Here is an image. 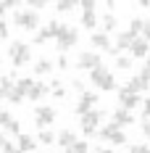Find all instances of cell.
Wrapping results in <instances>:
<instances>
[{
	"label": "cell",
	"instance_id": "cell-1",
	"mask_svg": "<svg viewBox=\"0 0 150 153\" xmlns=\"http://www.w3.org/2000/svg\"><path fill=\"white\" fill-rule=\"evenodd\" d=\"M55 40H58V50H61V53H66L69 48H74L76 42H79V32H76L74 27H69V24H61Z\"/></svg>",
	"mask_w": 150,
	"mask_h": 153
},
{
	"label": "cell",
	"instance_id": "cell-2",
	"mask_svg": "<svg viewBox=\"0 0 150 153\" xmlns=\"http://www.w3.org/2000/svg\"><path fill=\"white\" fill-rule=\"evenodd\" d=\"M8 56H11L13 66L18 69V66H24V63L29 61V45H27V42H21V40H16V42L8 45Z\"/></svg>",
	"mask_w": 150,
	"mask_h": 153
},
{
	"label": "cell",
	"instance_id": "cell-3",
	"mask_svg": "<svg viewBox=\"0 0 150 153\" xmlns=\"http://www.w3.org/2000/svg\"><path fill=\"white\" fill-rule=\"evenodd\" d=\"M13 24L21 27V29H27V32H34L40 27V16L34 13V11H18V13L13 16Z\"/></svg>",
	"mask_w": 150,
	"mask_h": 153
},
{
	"label": "cell",
	"instance_id": "cell-4",
	"mask_svg": "<svg viewBox=\"0 0 150 153\" xmlns=\"http://www.w3.org/2000/svg\"><path fill=\"white\" fill-rule=\"evenodd\" d=\"M103 116H105V111H98V108H92L90 114H84V116H82V132H84V135H92L95 127L103 122Z\"/></svg>",
	"mask_w": 150,
	"mask_h": 153
},
{
	"label": "cell",
	"instance_id": "cell-5",
	"mask_svg": "<svg viewBox=\"0 0 150 153\" xmlns=\"http://www.w3.org/2000/svg\"><path fill=\"white\" fill-rule=\"evenodd\" d=\"M34 122H37L40 129H47V124L55 122V111H53L50 106H37L34 108Z\"/></svg>",
	"mask_w": 150,
	"mask_h": 153
},
{
	"label": "cell",
	"instance_id": "cell-6",
	"mask_svg": "<svg viewBox=\"0 0 150 153\" xmlns=\"http://www.w3.org/2000/svg\"><path fill=\"white\" fill-rule=\"evenodd\" d=\"M58 29H61V21H58V19H53V21L47 24L45 29H40V32H37L34 42H37V45H45L47 40H55V34H58Z\"/></svg>",
	"mask_w": 150,
	"mask_h": 153
},
{
	"label": "cell",
	"instance_id": "cell-7",
	"mask_svg": "<svg viewBox=\"0 0 150 153\" xmlns=\"http://www.w3.org/2000/svg\"><path fill=\"white\" fill-rule=\"evenodd\" d=\"M140 103H142V100H140L137 92H126L124 87L119 90V106L124 108V111H132V114H134V108L140 106Z\"/></svg>",
	"mask_w": 150,
	"mask_h": 153
},
{
	"label": "cell",
	"instance_id": "cell-8",
	"mask_svg": "<svg viewBox=\"0 0 150 153\" xmlns=\"http://www.w3.org/2000/svg\"><path fill=\"white\" fill-rule=\"evenodd\" d=\"M100 63H103V61H100V56H98V53H90V50H84V53L76 58V66H79L82 71H92V69L100 66Z\"/></svg>",
	"mask_w": 150,
	"mask_h": 153
},
{
	"label": "cell",
	"instance_id": "cell-9",
	"mask_svg": "<svg viewBox=\"0 0 150 153\" xmlns=\"http://www.w3.org/2000/svg\"><path fill=\"white\" fill-rule=\"evenodd\" d=\"M95 103H98V95H95V92H82V95H79V103H76V114H79V116L90 114L92 108H95Z\"/></svg>",
	"mask_w": 150,
	"mask_h": 153
},
{
	"label": "cell",
	"instance_id": "cell-10",
	"mask_svg": "<svg viewBox=\"0 0 150 153\" xmlns=\"http://www.w3.org/2000/svg\"><path fill=\"white\" fill-rule=\"evenodd\" d=\"M111 122L124 127V124H134V114L132 111H124V108H116L113 114H111Z\"/></svg>",
	"mask_w": 150,
	"mask_h": 153
},
{
	"label": "cell",
	"instance_id": "cell-11",
	"mask_svg": "<svg viewBox=\"0 0 150 153\" xmlns=\"http://www.w3.org/2000/svg\"><path fill=\"white\" fill-rule=\"evenodd\" d=\"M42 95H47V85H45V82H32V87L27 90V95H24V98H29L32 103H37Z\"/></svg>",
	"mask_w": 150,
	"mask_h": 153
},
{
	"label": "cell",
	"instance_id": "cell-12",
	"mask_svg": "<svg viewBox=\"0 0 150 153\" xmlns=\"http://www.w3.org/2000/svg\"><path fill=\"white\" fill-rule=\"evenodd\" d=\"M148 50H150V45L145 42V40H140V37H137L134 42L129 45V53H132L129 58H145V56H148Z\"/></svg>",
	"mask_w": 150,
	"mask_h": 153
},
{
	"label": "cell",
	"instance_id": "cell-13",
	"mask_svg": "<svg viewBox=\"0 0 150 153\" xmlns=\"http://www.w3.org/2000/svg\"><path fill=\"white\" fill-rule=\"evenodd\" d=\"M92 48H98V50H111V40H108V34L105 32H95L90 37Z\"/></svg>",
	"mask_w": 150,
	"mask_h": 153
},
{
	"label": "cell",
	"instance_id": "cell-14",
	"mask_svg": "<svg viewBox=\"0 0 150 153\" xmlns=\"http://www.w3.org/2000/svg\"><path fill=\"white\" fill-rule=\"evenodd\" d=\"M55 143H58L61 148H69V145H74V143H76V135L71 132V129H61L58 135H55Z\"/></svg>",
	"mask_w": 150,
	"mask_h": 153
},
{
	"label": "cell",
	"instance_id": "cell-15",
	"mask_svg": "<svg viewBox=\"0 0 150 153\" xmlns=\"http://www.w3.org/2000/svg\"><path fill=\"white\" fill-rule=\"evenodd\" d=\"M18 153H32L34 148H37V140L34 137H29V135H18Z\"/></svg>",
	"mask_w": 150,
	"mask_h": 153
},
{
	"label": "cell",
	"instance_id": "cell-16",
	"mask_svg": "<svg viewBox=\"0 0 150 153\" xmlns=\"http://www.w3.org/2000/svg\"><path fill=\"white\" fill-rule=\"evenodd\" d=\"M148 87H150V85H145V82H142L140 76H132V79H129V82L124 85V90H126V92H137V95H140V92H145Z\"/></svg>",
	"mask_w": 150,
	"mask_h": 153
},
{
	"label": "cell",
	"instance_id": "cell-17",
	"mask_svg": "<svg viewBox=\"0 0 150 153\" xmlns=\"http://www.w3.org/2000/svg\"><path fill=\"white\" fill-rule=\"evenodd\" d=\"M108 74H111V71H108V66H103V63H100V66H95V69L90 71V82L100 87V82H103V79H105Z\"/></svg>",
	"mask_w": 150,
	"mask_h": 153
},
{
	"label": "cell",
	"instance_id": "cell-18",
	"mask_svg": "<svg viewBox=\"0 0 150 153\" xmlns=\"http://www.w3.org/2000/svg\"><path fill=\"white\" fill-rule=\"evenodd\" d=\"M134 40H137V37H132L129 32H121L119 37H116V45H113V48H116L119 53H121V50H129V45H132Z\"/></svg>",
	"mask_w": 150,
	"mask_h": 153
},
{
	"label": "cell",
	"instance_id": "cell-19",
	"mask_svg": "<svg viewBox=\"0 0 150 153\" xmlns=\"http://www.w3.org/2000/svg\"><path fill=\"white\" fill-rule=\"evenodd\" d=\"M50 69H53V61H50V58H40V61L34 63V74H37V76L50 74Z\"/></svg>",
	"mask_w": 150,
	"mask_h": 153
},
{
	"label": "cell",
	"instance_id": "cell-20",
	"mask_svg": "<svg viewBox=\"0 0 150 153\" xmlns=\"http://www.w3.org/2000/svg\"><path fill=\"white\" fill-rule=\"evenodd\" d=\"M95 24H98L95 11H84V13H82V27H84V29H95Z\"/></svg>",
	"mask_w": 150,
	"mask_h": 153
},
{
	"label": "cell",
	"instance_id": "cell-21",
	"mask_svg": "<svg viewBox=\"0 0 150 153\" xmlns=\"http://www.w3.org/2000/svg\"><path fill=\"white\" fill-rule=\"evenodd\" d=\"M32 82H34V79H29V76H21V79H16V82H13V90H18L21 95H27V90L32 87Z\"/></svg>",
	"mask_w": 150,
	"mask_h": 153
},
{
	"label": "cell",
	"instance_id": "cell-22",
	"mask_svg": "<svg viewBox=\"0 0 150 153\" xmlns=\"http://www.w3.org/2000/svg\"><path fill=\"white\" fill-rule=\"evenodd\" d=\"M105 143H111V145H126V135H124L121 129H116V132H111V135H108Z\"/></svg>",
	"mask_w": 150,
	"mask_h": 153
},
{
	"label": "cell",
	"instance_id": "cell-23",
	"mask_svg": "<svg viewBox=\"0 0 150 153\" xmlns=\"http://www.w3.org/2000/svg\"><path fill=\"white\" fill-rule=\"evenodd\" d=\"M11 90H13V79H11V76H0V100H3Z\"/></svg>",
	"mask_w": 150,
	"mask_h": 153
},
{
	"label": "cell",
	"instance_id": "cell-24",
	"mask_svg": "<svg viewBox=\"0 0 150 153\" xmlns=\"http://www.w3.org/2000/svg\"><path fill=\"white\" fill-rule=\"evenodd\" d=\"M66 153H90V145H87L84 140H76L74 145H69V148H66Z\"/></svg>",
	"mask_w": 150,
	"mask_h": 153
},
{
	"label": "cell",
	"instance_id": "cell-25",
	"mask_svg": "<svg viewBox=\"0 0 150 153\" xmlns=\"http://www.w3.org/2000/svg\"><path fill=\"white\" fill-rule=\"evenodd\" d=\"M129 34L132 37H140V32H142V19H129Z\"/></svg>",
	"mask_w": 150,
	"mask_h": 153
},
{
	"label": "cell",
	"instance_id": "cell-26",
	"mask_svg": "<svg viewBox=\"0 0 150 153\" xmlns=\"http://www.w3.org/2000/svg\"><path fill=\"white\" fill-rule=\"evenodd\" d=\"M116 129H121V127H119V124H113V122H111V124H105L103 129L98 132V137H100V140L105 143V140H108V135H111V132H116Z\"/></svg>",
	"mask_w": 150,
	"mask_h": 153
},
{
	"label": "cell",
	"instance_id": "cell-27",
	"mask_svg": "<svg viewBox=\"0 0 150 153\" xmlns=\"http://www.w3.org/2000/svg\"><path fill=\"white\" fill-rule=\"evenodd\" d=\"M116 69L129 71V69H132V58H129V56H119V58H116Z\"/></svg>",
	"mask_w": 150,
	"mask_h": 153
},
{
	"label": "cell",
	"instance_id": "cell-28",
	"mask_svg": "<svg viewBox=\"0 0 150 153\" xmlns=\"http://www.w3.org/2000/svg\"><path fill=\"white\" fill-rule=\"evenodd\" d=\"M40 143H42V145H53V143H55V135H53V132H50V129H42V132H40Z\"/></svg>",
	"mask_w": 150,
	"mask_h": 153
},
{
	"label": "cell",
	"instance_id": "cell-29",
	"mask_svg": "<svg viewBox=\"0 0 150 153\" xmlns=\"http://www.w3.org/2000/svg\"><path fill=\"white\" fill-rule=\"evenodd\" d=\"M100 90H105V92H111V90H116V79H113V74H108L100 82Z\"/></svg>",
	"mask_w": 150,
	"mask_h": 153
},
{
	"label": "cell",
	"instance_id": "cell-30",
	"mask_svg": "<svg viewBox=\"0 0 150 153\" xmlns=\"http://www.w3.org/2000/svg\"><path fill=\"white\" fill-rule=\"evenodd\" d=\"M103 27H105V32H113V29H116V16H113V13H105L103 16Z\"/></svg>",
	"mask_w": 150,
	"mask_h": 153
},
{
	"label": "cell",
	"instance_id": "cell-31",
	"mask_svg": "<svg viewBox=\"0 0 150 153\" xmlns=\"http://www.w3.org/2000/svg\"><path fill=\"white\" fill-rule=\"evenodd\" d=\"M140 40H150V19H142V32H140Z\"/></svg>",
	"mask_w": 150,
	"mask_h": 153
},
{
	"label": "cell",
	"instance_id": "cell-32",
	"mask_svg": "<svg viewBox=\"0 0 150 153\" xmlns=\"http://www.w3.org/2000/svg\"><path fill=\"white\" fill-rule=\"evenodd\" d=\"M55 8H58L61 13H66V11L74 8V0H61V3H55Z\"/></svg>",
	"mask_w": 150,
	"mask_h": 153
},
{
	"label": "cell",
	"instance_id": "cell-33",
	"mask_svg": "<svg viewBox=\"0 0 150 153\" xmlns=\"http://www.w3.org/2000/svg\"><path fill=\"white\" fill-rule=\"evenodd\" d=\"M5 98H8L11 103H24V95H21V92H18V90H11V92H8V95H5Z\"/></svg>",
	"mask_w": 150,
	"mask_h": 153
},
{
	"label": "cell",
	"instance_id": "cell-34",
	"mask_svg": "<svg viewBox=\"0 0 150 153\" xmlns=\"http://www.w3.org/2000/svg\"><path fill=\"white\" fill-rule=\"evenodd\" d=\"M71 87H74L79 95H82V92H87V85H84V79H74V82H71Z\"/></svg>",
	"mask_w": 150,
	"mask_h": 153
},
{
	"label": "cell",
	"instance_id": "cell-35",
	"mask_svg": "<svg viewBox=\"0 0 150 153\" xmlns=\"http://www.w3.org/2000/svg\"><path fill=\"white\" fill-rule=\"evenodd\" d=\"M129 153H150V145H129Z\"/></svg>",
	"mask_w": 150,
	"mask_h": 153
},
{
	"label": "cell",
	"instance_id": "cell-36",
	"mask_svg": "<svg viewBox=\"0 0 150 153\" xmlns=\"http://www.w3.org/2000/svg\"><path fill=\"white\" fill-rule=\"evenodd\" d=\"M5 129H8V132H13V135H18V132H21V127H18V122H16V119H11Z\"/></svg>",
	"mask_w": 150,
	"mask_h": 153
},
{
	"label": "cell",
	"instance_id": "cell-37",
	"mask_svg": "<svg viewBox=\"0 0 150 153\" xmlns=\"http://www.w3.org/2000/svg\"><path fill=\"white\" fill-rule=\"evenodd\" d=\"M29 8L34 11V13H37L40 8H45V0H29Z\"/></svg>",
	"mask_w": 150,
	"mask_h": 153
},
{
	"label": "cell",
	"instance_id": "cell-38",
	"mask_svg": "<svg viewBox=\"0 0 150 153\" xmlns=\"http://www.w3.org/2000/svg\"><path fill=\"white\" fill-rule=\"evenodd\" d=\"M13 116L8 114V111H0V127H8V122H11Z\"/></svg>",
	"mask_w": 150,
	"mask_h": 153
},
{
	"label": "cell",
	"instance_id": "cell-39",
	"mask_svg": "<svg viewBox=\"0 0 150 153\" xmlns=\"http://www.w3.org/2000/svg\"><path fill=\"white\" fill-rule=\"evenodd\" d=\"M16 5H18L16 0H5V3H0V13H5L8 8H16Z\"/></svg>",
	"mask_w": 150,
	"mask_h": 153
},
{
	"label": "cell",
	"instance_id": "cell-40",
	"mask_svg": "<svg viewBox=\"0 0 150 153\" xmlns=\"http://www.w3.org/2000/svg\"><path fill=\"white\" fill-rule=\"evenodd\" d=\"M0 151H5V153H18V148H16L13 143H8V140H5V143H3V148H0Z\"/></svg>",
	"mask_w": 150,
	"mask_h": 153
},
{
	"label": "cell",
	"instance_id": "cell-41",
	"mask_svg": "<svg viewBox=\"0 0 150 153\" xmlns=\"http://www.w3.org/2000/svg\"><path fill=\"white\" fill-rule=\"evenodd\" d=\"M142 119H150V98L142 100Z\"/></svg>",
	"mask_w": 150,
	"mask_h": 153
},
{
	"label": "cell",
	"instance_id": "cell-42",
	"mask_svg": "<svg viewBox=\"0 0 150 153\" xmlns=\"http://www.w3.org/2000/svg\"><path fill=\"white\" fill-rule=\"evenodd\" d=\"M0 40H8V24L0 19Z\"/></svg>",
	"mask_w": 150,
	"mask_h": 153
},
{
	"label": "cell",
	"instance_id": "cell-43",
	"mask_svg": "<svg viewBox=\"0 0 150 153\" xmlns=\"http://www.w3.org/2000/svg\"><path fill=\"white\" fill-rule=\"evenodd\" d=\"M142 135L150 140V119H145V122H142Z\"/></svg>",
	"mask_w": 150,
	"mask_h": 153
},
{
	"label": "cell",
	"instance_id": "cell-44",
	"mask_svg": "<svg viewBox=\"0 0 150 153\" xmlns=\"http://www.w3.org/2000/svg\"><path fill=\"white\" fill-rule=\"evenodd\" d=\"M82 8L84 11H95V0H82Z\"/></svg>",
	"mask_w": 150,
	"mask_h": 153
},
{
	"label": "cell",
	"instance_id": "cell-45",
	"mask_svg": "<svg viewBox=\"0 0 150 153\" xmlns=\"http://www.w3.org/2000/svg\"><path fill=\"white\" fill-rule=\"evenodd\" d=\"M58 69H69V58H66V56L58 58Z\"/></svg>",
	"mask_w": 150,
	"mask_h": 153
},
{
	"label": "cell",
	"instance_id": "cell-46",
	"mask_svg": "<svg viewBox=\"0 0 150 153\" xmlns=\"http://www.w3.org/2000/svg\"><path fill=\"white\" fill-rule=\"evenodd\" d=\"M53 95H55V98H63V95H66V90H63V87H53Z\"/></svg>",
	"mask_w": 150,
	"mask_h": 153
},
{
	"label": "cell",
	"instance_id": "cell-47",
	"mask_svg": "<svg viewBox=\"0 0 150 153\" xmlns=\"http://www.w3.org/2000/svg\"><path fill=\"white\" fill-rule=\"evenodd\" d=\"M95 153H116V151H111V148H98Z\"/></svg>",
	"mask_w": 150,
	"mask_h": 153
},
{
	"label": "cell",
	"instance_id": "cell-48",
	"mask_svg": "<svg viewBox=\"0 0 150 153\" xmlns=\"http://www.w3.org/2000/svg\"><path fill=\"white\" fill-rule=\"evenodd\" d=\"M3 143H5V135H3V132H0V148H3Z\"/></svg>",
	"mask_w": 150,
	"mask_h": 153
},
{
	"label": "cell",
	"instance_id": "cell-49",
	"mask_svg": "<svg viewBox=\"0 0 150 153\" xmlns=\"http://www.w3.org/2000/svg\"><path fill=\"white\" fill-rule=\"evenodd\" d=\"M148 66H150V56H148Z\"/></svg>",
	"mask_w": 150,
	"mask_h": 153
}]
</instances>
